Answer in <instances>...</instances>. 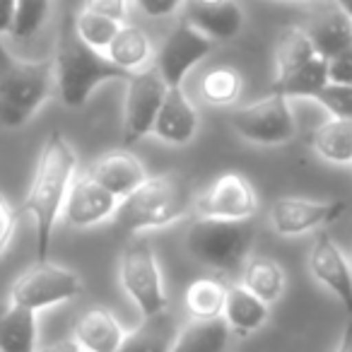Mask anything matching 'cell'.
I'll return each instance as SVG.
<instances>
[{
	"label": "cell",
	"mask_w": 352,
	"mask_h": 352,
	"mask_svg": "<svg viewBox=\"0 0 352 352\" xmlns=\"http://www.w3.org/2000/svg\"><path fill=\"white\" fill-rule=\"evenodd\" d=\"M78 176V155L60 131H51L39 152L22 212L32 217L36 232V261H49L54 230L63 212V203Z\"/></svg>",
	"instance_id": "obj_1"
},
{
	"label": "cell",
	"mask_w": 352,
	"mask_h": 352,
	"mask_svg": "<svg viewBox=\"0 0 352 352\" xmlns=\"http://www.w3.org/2000/svg\"><path fill=\"white\" fill-rule=\"evenodd\" d=\"M193 188L186 176L176 171L150 176L118 203L113 215L118 230L126 234H145L150 230H164L193 212Z\"/></svg>",
	"instance_id": "obj_2"
},
{
	"label": "cell",
	"mask_w": 352,
	"mask_h": 352,
	"mask_svg": "<svg viewBox=\"0 0 352 352\" xmlns=\"http://www.w3.org/2000/svg\"><path fill=\"white\" fill-rule=\"evenodd\" d=\"M51 63H54L56 94L68 109H82L99 85L131 78L118 70L102 51L87 46L75 34L73 17L60 27L56 56Z\"/></svg>",
	"instance_id": "obj_3"
},
{
	"label": "cell",
	"mask_w": 352,
	"mask_h": 352,
	"mask_svg": "<svg viewBox=\"0 0 352 352\" xmlns=\"http://www.w3.org/2000/svg\"><path fill=\"white\" fill-rule=\"evenodd\" d=\"M54 92L51 60L15 58L0 41V128L17 131L27 126Z\"/></svg>",
	"instance_id": "obj_4"
},
{
	"label": "cell",
	"mask_w": 352,
	"mask_h": 352,
	"mask_svg": "<svg viewBox=\"0 0 352 352\" xmlns=\"http://www.w3.org/2000/svg\"><path fill=\"white\" fill-rule=\"evenodd\" d=\"M254 246L251 220L196 217L186 234V249L196 263L222 275L241 273Z\"/></svg>",
	"instance_id": "obj_5"
},
{
	"label": "cell",
	"mask_w": 352,
	"mask_h": 352,
	"mask_svg": "<svg viewBox=\"0 0 352 352\" xmlns=\"http://www.w3.org/2000/svg\"><path fill=\"white\" fill-rule=\"evenodd\" d=\"M273 92L287 99H314L328 85V60L314 49L302 27H285L275 46Z\"/></svg>",
	"instance_id": "obj_6"
},
{
	"label": "cell",
	"mask_w": 352,
	"mask_h": 352,
	"mask_svg": "<svg viewBox=\"0 0 352 352\" xmlns=\"http://www.w3.org/2000/svg\"><path fill=\"white\" fill-rule=\"evenodd\" d=\"M118 278H121L123 292L131 297L142 318L169 309V294L164 289L162 268L145 234H133L126 241L118 261Z\"/></svg>",
	"instance_id": "obj_7"
},
{
	"label": "cell",
	"mask_w": 352,
	"mask_h": 352,
	"mask_svg": "<svg viewBox=\"0 0 352 352\" xmlns=\"http://www.w3.org/2000/svg\"><path fill=\"white\" fill-rule=\"evenodd\" d=\"M232 128L246 142L261 147L287 145L297 135V121L289 109V99L280 92H268L265 97L239 107L232 113Z\"/></svg>",
	"instance_id": "obj_8"
},
{
	"label": "cell",
	"mask_w": 352,
	"mask_h": 352,
	"mask_svg": "<svg viewBox=\"0 0 352 352\" xmlns=\"http://www.w3.org/2000/svg\"><path fill=\"white\" fill-rule=\"evenodd\" d=\"M82 292V280L70 268L51 261H36L10 287V304L39 314L41 309L73 302Z\"/></svg>",
	"instance_id": "obj_9"
},
{
	"label": "cell",
	"mask_w": 352,
	"mask_h": 352,
	"mask_svg": "<svg viewBox=\"0 0 352 352\" xmlns=\"http://www.w3.org/2000/svg\"><path fill=\"white\" fill-rule=\"evenodd\" d=\"M166 82L155 70V65L138 70L126 80V99H123V145L131 147L152 133L160 107L164 102Z\"/></svg>",
	"instance_id": "obj_10"
},
{
	"label": "cell",
	"mask_w": 352,
	"mask_h": 352,
	"mask_svg": "<svg viewBox=\"0 0 352 352\" xmlns=\"http://www.w3.org/2000/svg\"><path fill=\"white\" fill-rule=\"evenodd\" d=\"M212 49H215V41H210L191 22L184 20L169 32L162 49L155 51L152 65L162 75L166 87H184L188 73L201 60H206L212 54Z\"/></svg>",
	"instance_id": "obj_11"
},
{
	"label": "cell",
	"mask_w": 352,
	"mask_h": 352,
	"mask_svg": "<svg viewBox=\"0 0 352 352\" xmlns=\"http://www.w3.org/2000/svg\"><path fill=\"white\" fill-rule=\"evenodd\" d=\"M256 210H258L256 188L244 174L236 171L220 174L193 203L196 217H212V220H254Z\"/></svg>",
	"instance_id": "obj_12"
},
{
	"label": "cell",
	"mask_w": 352,
	"mask_h": 352,
	"mask_svg": "<svg viewBox=\"0 0 352 352\" xmlns=\"http://www.w3.org/2000/svg\"><path fill=\"white\" fill-rule=\"evenodd\" d=\"M345 201H309V198L285 196L268 208V222L280 236H302L340 220Z\"/></svg>",
	"instance_id": "obj_13"
},
{
	"label": "cell",
	"mask_w": 352,
	"mask_h": 352,
	"mask_svg": "<svg viewBox=\"0 0 352 352\" xmlns=\"http://www.w3.org/2000/svg\"><path fill=\"white\" fill-rule=\"evenodd\" d=\"M118 203L121 201L116 196H111L107 188L99 186L92 176L85 171V174L75 176L68 198L63 203L60 217L73 230H92V227H99L104 222L113 220Z\"/></svg>",
	"instance_id": "obj_14"
},
{
	"label": "cell",
	"mask_w": 352,
	"mask_h": 352,
	"mask_svg": "<svg viewBox=\"0 0 352 352\" xmlns=\"http://www.w3.org/2000/svg\"><path fill=\"white\" fill-rule=\"evenodd\" d=\"M307 265L311 278L340 302L347 316H352V265L340 246L328 234H321L309 251Z\"/></svg>",
	"instance_id": "obj_15"
},
{
	"label": "cell",
	"mask_w": 352,
	"mask_h": 352,
	"mask_svg": "<svg viewBox=\"0 0 352 352\" xmlns=\"http://www.w3.org/2000/svg\"><path fill=\"white\" fill-rule=\"evenodd\" d=\"M198 128H201V113L184 87L166 89L160 113L152 123V135L160 138L164 145L184 147L196 138Z\"/></svg>",
	"instance_id": "obj_16"
},
{
	"label": "cell",
	"mask_w": 352,
	"mask_h": 352,
	"mask_svg": "<svg viewBox=\"0 0 352 352\" xmlns=\"http://www.w3.org/2000/svg\"><path fill=\"white\" fill-rule=\"evenodd\" d=\"M87 174L92 176L99 186L107 188L111 196H116L118 201L131 196V193L147 179L145 164H142L131 150L107 152V155H102L89 166Z\"/></svg>",
	"instance_id": "obj_17"
},
{
	"label": "cell",
	"mask_w": 352,
	"mask_h": 352,
	"mask_svg": "<svg viewBox=\"0 0 352 352\" xmlns=\"http://www.w3.org/2000/svg\"><path fill=\"white\" fill-rule=\"evenodd\" d=\"M302 30L311 39L314 49L326 60H331L333 56L342 54L352 46V17L342 12V8L336 0H331L328 6L316 8V12L309 17V25Z\"/></svg>",
	"instance_id": "obj_18"
},
{
	"label": "cell",
	"mask_w": 352,
	"mask_h": 352,
	"mask_svg": "<svg viewBox=\"0 0 352 352\" xmlns=\"http://www.w3.org/2000/svg\"><path fill=\"white\" fill-rule=\"evenodd\" d=\"M123 336L126 331L107 307L85 309L73 326V338L85 352H116Z\"/></svg>",
	"instance_id": "obj_19"
},
{
	"label": "cell",
	"mask_w": 352,
	"mask_h": 352,
	"mask_svg": "<svg viewBox=\"0 0 352 352\" xmlns=\"http://www.w3.org/2000/svg\"><path fill=\"white\" fill-rule=\"evenodd\" d=\"M179 331L182 328L176 323V316L166 309L155 316H145L140 326L126 331L116 352H171Z\"/></svg>",
	"instance_id": "obj_20"
},
{
	"label": "cell",
	"mask_w": 352,
	"mask_h": 352,
	"mask_svg": "<svg viewBox=\"0 0 352 352\" xmlns=\"http://www.w3.org/2000/svg\"><path fill=\"white\" fill-rule=\"evenodd\" d=\"M186 22H191L198 32L208 36L215 44H225L239 36L244 27V10L234 0H227L220 6H188Z\"/></svg>",
	"instance_id": "obj_21"
},
{
	"label": "cell",
	"mask_w": 352,
	"mask_h": 352,
	"mask_svg": "<svg viewBox=\"0 0 352 352\" xmlns=\"http://www.w3.org/2000/svg\"><path fill=\"white\" fill-rule=\"evenodd\" d=\"M109 60L123 70L126 75H133L138 70H145L155 60V46L142 27L135 25H121L116 36L111 39L109 49L104 51Z\"/></svg>",
	"instance_id": "obj_22"
},
{
	"label": "cell",
	"mask_w": 352,
	"mask_h": 352,
	"mask_svg": "<svg viewBox=\"0 0 352 352\" xmlns=\"http://www.w3.org/2000/svg\"><path fill=\"white\" fill-rule=\"evenodd\" d=\"M268 316H270L268 304L261 302L258 297H254L241 285H230L225 309H222V321L227 323L230 333H234L239 338H249L265 326Z\"/></svg>",
	"instance_id": "obj_23"
},
{
	"label": "cell",
	"mask_w": 352,
	"mask_h": 352,
	"mask_svg": "<svg viewBox=\"0 0 352 352\" xmlns=\"http://www.w3.org/2000/svg\"><path fill=\"white\" fill-rule=\"evenodd\" d=\"M239 285L268 307L278 304L287 289V273L270 256H249L239 273Z\"/></svg>",
	"instance_id": "obj_24"
},
{
	"label": "cell",
	"mask_w": 352,
	"mask_h": 352,
	"mask_svg": "<svg viewBox=\"0 0 352 352\" xmlns=\"http://www.w3.org/2000/svg\"><path fill=\"white\" fill-rule=\"evenodd\" d=\"M39 323L36 311L8 304L0 309V352H36Z\"/></svg>",
	"instance_id": "obj_25"
},
{
	"label": "cell",
	"mask_w": 352,
	"mask_h": 352,
	"mask_svg": "<svg viewBox=\"0 0 352 352\" xmlns=\"http://www.w3.org/2000/svg\"><path fill=\"white\" fill-rule=\"evenodd\" d=\"M309 145L331 164H352V121L328 116L309 133Z\"/></svg>",
	"instance_id": "obj_26"
},
{
	"label": "cell",
	"mask_w": 352,
	"mask_h": 352,
	"mask_svg": "<svg viewBox=\"0 0 352 352\" xmlns=\"http://www.w3.org/2000/svg\"><path fill=\"white\" fill-rule=\"evenodd\" d=\"M227 289H230V285L220 275H206V278L193 280L186 287V294H184V307H186L191 321H215V318H222Z\"/></svg>",
	"instance_id": "obj_27"
},
{
	"label": "cell",
	"mask_w": 352,
	"mask_h": 352,
	"mask_svg": "<svg viewBox=\"0 0 352 352\" xmlns=\"http://www.w3.org/2000/svg\"><path fill=\"white\" fill-rule=\"evenodd\" d=\"M230 336V328L222 318L191 321L179 331L171 352H227Z\"/></svg>",
	"instance_id": "obj_28"
},
{
	"label": "cell",
	"mask_w": 352,
	"mask_h": 352,
	"mask_svg": "<svg viewBox=\"0 0 352 352\" xmlns=\"http://www.w3.org/2000/svg\"><path fill=\"white\" fill-rule=\"evenodd\" d=\"M201 97L206 104L217 109L234 107L241 99V89H244V78L236 68L232 65H212L206 70L201 78Z\"/></svg>",
	"instance_id": "obj_29"
},
{
	"label": "cell",
	"mask_w": 352,
	"mask_h": 352,
	"mask_svg": "<svg viewBox=\"0 0 352 352\" xmlns=\"http://www.w3.org/2000/svg\"><path fill=\"white\" fill-rule=\"evenodd\" d=\"M51 15V0H15V15L8 34L17 41H30L41 32Z\"/></svg>",
	"instance_id": "obj_30"
},
{
	"label": "cell",
	"mask_w": 352,
	"mask_h": 352,
	"mask_svg": "<svg viewBox=\"0 0 352 352\" xmlns=\"http://www.w3.org/2000/svg\"><path fill=\"white\" fill-rule=\"evenodd\" d=\"M73 27H75V34H78L85 44L104 54V51L109 49V44H111V39L116 36V32L121 30V22H113V20H109V17L80 8L78 15L73 17Z\"/></svg>",
	"instance_id": "obj_31"
},
{
	"label": "cell",
	"mask_w": 352,
	"mask_h": 352,
	"mask_svg": "<svg viewBox=\"0 0 352 352\" xmlns=\"http://www.w3.org/2000/svg\"><path fill=\"white\" fill-rule=\"evenodd\" d=\"M314 102L326 109L328 116L352 121V85L328 82L326 87L314 97Z\"/></svg>",
	"instance_id": "obj_32"
},
{
	"label": "cell",
	"mask_w": 352,
	"mask_h": 352,
	"mask_svg": "<svg viewBox=\"0 0 352 352\" xmlns=\"http://www.w3.org/2000/svg\"><path fill=\"white\" fill-rule=\"evenodd\" d=\"M133 6L150 20H169L186 8V0H133Z\"/></svg>",
	"instance_id": "obj_33"
},
{
	"label": "cell",
	"mask_w": 352,
	"mask_h": 352,
	"mask_svg": "<svg viewBox=\"0 0 352 352\" xmlns=\"http://www.w3.org/2000/svg\"><path fill=\"white\" fill-rule=\"evenodd\" d=\"M131 6L133 0H85L82 8L89 12H97V15H104L113 22H121L126 25L128 15H131Z\"/></svg>",
	"instance_id": "obj_34"
},
{
	"label": "cell",
	"mask_w": 352,
	"mask_h": 352,
	"mask_svg": "<svg viewBox=\"0 0 352 352\" xmlns=\"http://www.w3.org/2000/svg\"><path fill=\"white\" fill-rule=\"evenodd\" d=\"M17 210L10 206L6 196H0V254L8 249V244L12 241V234H15L17 227Z\"/></svg>",
	"instance_id": "obj_35"
},
{
	"label": "cell",
	"mask_w": 352,
	"mask_h": 352,
	"mask_svg": "<svg viewBox=\"0 0 352 352\" xmlns=\"http://www.w3.org/2000/svg\"><path fill=\"white\" fill-rule=\"evenodd\" d=\"M328 82L352 85V46L328 60Z\"/></svg>",
	"instance_id": "obj_36"
},
{
	"label": "cell",
	"mask_w": 352,
	"mask_h": 352,
	"mask_svg": "<svg viewBox=\"0 0 352 352\" xmlns=\"http://www.w3.org/2000/svg\"><path fill=\"white\" fill-rule=\"evenodd\" d=\"M36 352H85L82 347L78 345L73 336H65V338H56V340H49L44 345L36 347Z\"/></svg>",
	"instance_id": "obj_37"
},
{
	"label": "cell",
	"mask_w": 352,
	"mask_h": 352,
	"mask_svg": "<svg viewBox=\"0 0 352 352\" xmlns=\"http://www.w3.org/2000/svg\"><path fill=\"white\" fill-rule=\"evenodd\" d=\"M15 15V0H0V36L8 34Z\"/></svg>",
	"instance_id": "obj_38"
},
{
	"label": "cell",
	"mask_w": 352,
	"mask_h": 352,
	"mask_svg": "<svg viewBox=\"0 0 352 352\" xmlns=\"http://www.w3.org/2000/svg\"><path fill=\"white\" fill-rule=\"evenodd\" d=\"M336 352H352V316L347 318L345 328H342V336H340V342H338Z\"/></svg>",
	"instance_id": "obj_39"
},
{
	"label": "cell",
	"mask_w": 352,
	"mask_h": 352,
	"mask_svg": "<svg viewBox=\"0 0 352 352\" xmlns=\"http://www.w3.org/2000/svg\"><path fill=\"white\" fill-rule=\"evenodd\" d=\"M336 3L342 8V12H347V15L352 17V0H336Z\"/></svg>",
	"instance_id": "obj_40"
},
{
	"label": "cell",
	"mask_w": 352,
	"mask_h": 352,
	"mask_svg": "<svg viewBox=\"0 0 352 352\" xmlns=\"http://www.w3.org/2000/svg\"><path fill=\"white\" fill-rule=\"evenodd\" d=\"M193 6H220V3H227V0H191Z\"/></svg>",
	"instance_id": "obj_41"
},
{
	"label": "cell",
	"mask_w": 352,
	"mask_h": 352,
	"mask_svg": "<svg viewBox=\"0 0 352 352\" xmlns=\"http://www.w3.org/2000/svg\"><path fill=\"white\" fill-rule=\"evenodd\" d=\"M309 3H314V0H309Z\"/></svg>",
	"instance_id": "obj_42"
}]
</instances>
